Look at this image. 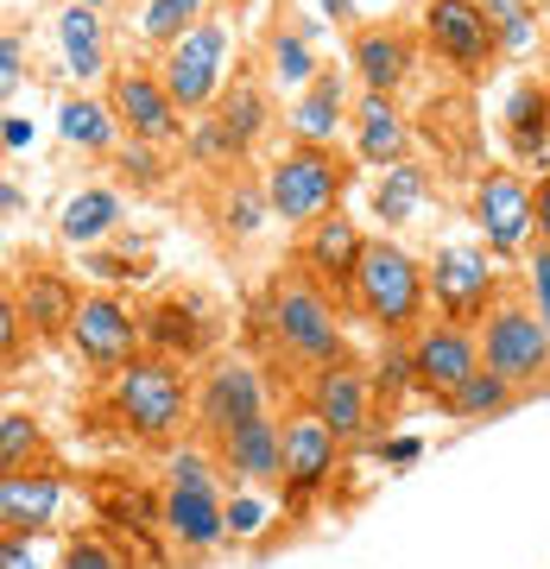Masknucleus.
Masks as SVG:
<instances>
[{
	"instance_id": "14",
	"label": "nucleus",
	"mask_w": 550,
	"mask_h": 569,
	"mask_svg": "<svg viewBox=\"0 0 550 569\" xmlns=\"http://www.w3.org/2000/svg\"><path fill=\"white\" fill-rule=\"evenodd\" d=\"M469 222H474L481 247H488L500 266L526 260L531 247H538V228H531V178L488 164V171L474 178V190H469Z\"/></svg>"
},
{
	"instance_id": "31",
	"label": "nucleus",
	"mask_w": 550,
	"mask_h": 569,
	"mask_svg": "<svg viewBox=\"0 0 550 569\" xmlns=\"http://www.w3.org/2000/svg\"><path fill=\"white\" fill-rule=\"evenodd\" d=\"M58 140L70 146V152H96V159H108V152L121 146V121H114L108 96H96V89H70V96L58 102Z\"/></svg>"
},
{
	"instance_id": "48",
	"label": "nucleus",
	"mask_w": 550,
	"mask_h": 569,
	"mask_svg": "<svg viewBox=\"0 0 550 569\" xmlns=\"http://www.w3.org/2000/svg\"><path fill=\"white\" fill-rule=\"evenodd\" d=\"M26 146H32V121L7 114V121H0V152H26Z\"/></svg>"
},
{
	"instance_id": "26",
	"label": "nucleus",
	"mask_w": 550,
	"mask_h": 569,
	"mask_svg": "<svg viewBox=\"0 0 550 569\" xmlns=\"http://www.w3.org/2000/svg\"><path fill=\"white\" fill-rule=\"evenodd\" d=\"M286 127H291V146H336V133L348 127V77L336 63H323L317 82L291 96Z\"/></svg>"
},
{
	"instance_id": "28",
	"label": "nucleus",
	"mask_w": 550,
	"mask_h": 569,
	"mask_svg": "<svg viewBox=\"0 0 550 569\" xmlns=\"http://www.w3.org/2000/svg\"><path fill=\"white\" fill-rule=\"evenodd\" d=\"M367 197H373V222L387 228V234H399V228H411L430 203H437V171L418 164V159H399L367 183Z\"/></svg>"
},
{
	"instance_id": "22",
	"label": "nucleus",
	"mask_w": 550,
	"mask_h": 569,
	"mask_svg": "<svg viewBox=\"0 0 550 569\" xmlns=\"http://www.w3.org/2000/svg\"><path fill=\"white\" fill-rule=\"evenodd\" d=\"M418 51H424V39L399 20L361 26L348 39V63H354V82L367 96H406V82L418 77Z\"/></svg>"
},
{
	"instance_id": "44",
	"label": "nucleus",
	"mask_w": 550,
	"mask_h": 569,
	"mask_svg": "<svg viewBox=\"0 0 550 569\" xmlns=\"http://www.w3.org/2000/svg\"><path fill=\"white\" fill-rule=\"evenodd\" d=\"M526 305L538 310V323L550 329V247L544 241L526 253Z\"/></svg>"
},
{
	"instance_id": "40",
	"label": "nucleus",
	"mask_w": 550,
	"mask_h": 569,
	"mask_svg": "<svg viewBox=\"0 0 550 569\" xmlns=\"http://www.w3.org/2000/svg\"><path fill=\"white\" fill-rule=\"evenodd\" d=\"M272 500L279 493H260V488H234L228 493V545H247L272 526Z\"/></svg>"
},
{
	"instance_id": "34",
	"label": "nucleus",
	"mask_w": 550,
	"mask_h": 569,
	"mask_svg": "<svg viewBox=\"0 0 550 569\" xmlns=\"http://www.w3.org/2000/svg\"><path fill=\"white\" fill-rule=\"evenodd\" d=\"M512 406H519V387H507L488 367H474L449 399H437V411H443L449 425H488V418H500V411H512Z\"/></svg>"
},
{
	"instance_id": "2",
	"label": "nucleus",
	"mask_w": 550,
	"mask_h": 569,
	"mask_svg": "<svg viewBox=\"0 0 550 569\" xmlns=\"http://www.w3.org/2000/svg\"><path fill=\"white\" fill-rule=\"evenodd\" d=\"M108 418L121 430L127 443H146V449H171L178 430L190 425L197 411V387H190V367L171 361V355H133V361L108 380Z\"/></svg>"
},
{
	"instance_id": "6",
	"label": "nucleus",
	"mask_w": 550,
	"mask_h": 569,
	"mask_svg": "<svg viewBox=\"0 0 550 569\" xmlns=\"http://www.w3.org/2000/svg\"><path fill=\"white\" fill-rule=\"evenodd\" d=\"M354 183V164L336 146H286L272 171H266V197H272V222H286L304 234L310 222L336 216Z\"/></svg>"
},
{
	"instance_id": "43",
	"label": "nucleus",
	"mask_w": 550,
	"mask_h": 569,
	"mask_svg": "<svg viewBox=\"0 0 550 569\" xmlns=\"http://www.w3.org/2000/svg\"><path fill=\"white\" fill-rule=\"evenodd\" d=\"M0 569H58V557H44L39 531H0Z\"/></svg>"
},
{
	"instance_id": "12",
	"label": "nucleus",
	"mask_w": 550,
	"mask_h": 569,
	"mask_svg": "<svg viewBox=\"0 0 550 569\" xmlns=\"http://www.w3.org/2000/svg\"><path fill=\"white\" fill-rule=\"evenodd\" d=\"M140 336L152 355H171V361H216V348H222V310L209 291L197 284H171L159 298H146L140 310Z\"/></svg>"
},
{
	"instance_id": "41",
	"label": "nucleus",
	"mask_w": 550,
	"mask_h": 569,
	"mask_svg": "<svg viewBox=\"0 0 550 569\" xmlns=\"http://www.w3.org/2000/svg\"><path fill=\"white\" fill-rule=\"evenodd\" d=\"M114 171H121L127 183H140V190H152V183H164L171 178V164H164V146H146V140H121L114 152Z\"/></svg>"
},
{
	"instance_id": "47",
	"label": "nucleus",
	"mask_w": 550,
	"mask_h": 569,
	"mask_svg": "<svg viewBox=\"0 0 550 569\" xmlns=\"http://www.w3.org/2000/svg\"><path fill=\"white\" fill-rule=\"evenodd\" d=\"M531 228L550 247V164H544V178H531Z\"/></svg>"
},
{
	"instance_id": "19",
	"label": "nucleus",
	"mask_w": 550,
	"mask_h": 569,
	"mask_svg": "<svg viewBox=\"0 0 550 569\" xmlns=\"http://www.w3.org/2000/svg\"><path fill=\"white\" fill-rule=\"evenodd\" d=\"M7 291H13V305H20V323H26V336H32V342H58V336H70L82 291H77V279H70L63 266L39 260V253H26Z\"/></svg>"
},
{
	"instance_id": "49",
	"label": "nucleus",
	"mask_w": 550,
	"mask_h": 569,
	"mask_svg": "<svg viewBox=\"0 0 550 569\" xmlns=\"http://www.w3.org/2000/svg\"><path fill=\"white\" fill-rule=\"evenodd\" d=\"M20 209H26V190L0 178V216H20Z\"/></svg>"
},
{
	"instance_id": "38",
	"label": "nucleus",
	"mask_w": 550,
	"mask_h": 569,
	"mask_svg": "<svg viewBox=\"0 0 550 569\" xmlns=\"http://www.w3.org/2000/svg\"><path fill=\"white\" fill-rule=\"evenodd\" d=\"M58 569H133V563H127V550L114 545V531L89 526V531H70V538H63Z\"/></svg>"
},
{
	"instance_id": "7",
	"label": "nucleus",
	"mask_w": 550,
	"mask_h": 569,
	"mask_svg": "<svg viewBox=\"0 0 550 569\" xmlns=\"http://www.w3.org/2000/svg\"><path fill=\"white\" fill-rule=\"evenodd\" d=\"M89 507L96 526L114 531L127 550H140L152 569L171 563V538H164V481H146L133 468H96L89 475Z\"/></svg>"
},
{
	"instance_id": "4",
	"label": "nucleus",
	"mask_w": 550,
	"mask_h": 569,
	"mask_svg": "<svg viewBox=\"0 0 550 569\" xmlns=\"http://www.w3.org/2000/svg\"><path fill=\"white\" fill-rule=\"evenodd\" d=\"M430 310L424 260L392 234H367V253L354 266V323L373 336H411Z\"/></svg>"
},
{
	"instance_id": "17",
	"label": "nucleus",
	"mask_w": 550,
	"mask_h": 569,
	"mask_svg": "<svg viewBox=\"0 0 550 569\" xmlns=\"http://www.w3.org/2000/svg\"><path fill=\"white\" fill-rule=\"evenodd\" d=\"M63 342L77 348V361L89 367L96 380H114L133 355H146L140 310H127V298H114V291H82L77 323H70Z\"/></svg>"
},
{
	"instance_id": "5",
	"label": "nucleus",
	"mask_w": 550,
	"mask_h": 569,
	"mask_svg": "<svg viewBox=\"0 0 550 569\" xmlns=\"http://www.w3.org/2000/svg\"><path fill=\"white\" fill-rule=\"evenodd\" d=\"M266 133H272V96H266V82H253L241 70V77H228L216 108H203L190 121L183 152H190V164H209V171H241Z\"/></svg>"
},
{
	"instance_id": "20",
	"label": "nucleus",
	"mask_w": 550,
	"mask_h": 569,
	"mask_svg": "<svg viewBox=\"0 0 550 569\" xmlns=\"http://www.w3.org/2000/svg\"><path fill=\"white\" fill-rule=\"evenodd\" d=\"M361 253H367V234H361V222H354L348 209H336V216H323V222H310L304 241H298V266L323 284L348 317H354V266H361Z\"/></svg>"
},
{
	"instance_id": "39",
	"label": "nucleus",
	"mask_w": 550,
	"mask_h": 569,
	"mask_svg": "<svg viewBox=\"0 0 550 569\" xmlns=\"http://www.w3.org/2000/svg\"><path fill=\"white\" fill-rule=\"evenodd\" d=\"M481 7H488L493 32H500V58L531 51V39H538V0H481Z\"/></svg>"
},
{
	"instance_id": "11",
	"label": "nucleus",
	"mask_w": 550,
	"mask_h": 569,
	"mask_svg": "<svg viewBox=\"0 0 550 569\" xmlns=\"http://www.w3.org/2000/svg\"><path fill=\"white\" fill-rule=\"evenodd\" d=\"M228 51H234V32H228V20H216L209 13L203 26H190L171 51H159V82H164V96L197 121L203 108H216V96L228 89Z\"/></svg>"
},
{
	"instance_id": "1",
	"label": "nucleus",
	"mask_w": 550,
	"mask_h": 569,
	"mask_svg": "<svg viewBox=\"0 0 550 569\" xmlns=\"http://www.w3.org/2000/svg\"><path fill=\"white\" fill-rule=\"evenodd\" d=\"M247 361L272 367V373H317L329 361H348L342 305L298 260L279 266L260 284V298L247 305Z\"/></svg>"
},
{
	"instance_id": "10",
	"label": "nucleus",
	"mask_w": 550,
	"mask_h": 569,
	"mask_svg": "<svg viewBox=\"0 0 550 569\" xmlns=\"http://www.w3.org/2000/svg\"><path fill=\"white\" fill-rule=\"evenodd\" d=\"M424 284H430V310L443 317V323H481L493 305H500V260H493L488 247L474 241H443L430 247L424 260Z\"/></svg>"
},
{
	"instance_id": "15",
	"label": "nucleus",
	"mask_w": 550,
	"mask_h": 569,
	"mask_svg": "<svg viewBox=\"0 0 550 569\" xmlns=\"http://www.w3.org/2000/svg\"><path fill=\"white\" fill-rule=\"evenodd\" d=\"M266 418V367L247 355H216L197 380V430L216 449L222 437H234L241 425Z\"/></svg>"
},
{
	"instance_id": "32",
	"label": "nucleus",
	"mask_w": 550,
	"mask_h": 569,
	"mask_svg": "<svg viewBox=\"0 0 550 569\" xmlns=\"http://www.w3.org/2000/svg\"><path fill=\"white\" fill-rule=\"evenodd\" d=\"M121 228V190L114 183H82L58 209V241L63 247H102Z\"/></svg>"
},
{
	"instance_id": "16",
	"label": "nucleus",
	"mask_w": 550,
	"mask_h": 569,
	"mask_svg": "<svg viewBox=\"0 0 550 569\" xmlns=\"http://www.w3.org/2000/svg\"><path fill=\"white\" fill-rule=\"evenodd\" d=\"M108 108L121 121V140H146V146H183L190 133V114H183L152 63H114V77L102 82Z\"/></svg>"
},
{
	"instance_id": "37",
	"label": "nucleus",
	"mask_w": 550,
	"mask_h": 569,
	"mask_svg": "<svg viewBox=\"0 0 550 569\" xmlns=\"http://www.w3.org/2000/svg\"><path fill=\"white\" fill-rule=\"evenodd\" d=\"M51 462V443H44V425L32 411H0V475L13 468H39Z\"/></svg>"
},
{
	"instance_id": "8",
	"label": "nucleus",
	"mask_w": 550,
	"mask_h": 569,
	"mask_svg": "<svg viewBox=\"0 0 550 569\" xmlns=\"http://www.w3.org/2000/svg\"><path fill=\"white\" fill-rule=\"evenodd\" d=\"M279 437H286L279 507H286V519L298 526V519H310V507H317V500L336 488V468H342L348 443H342V437H336V430H329L310 406H291L286 418H279Z\"/></svg>"
},
{
	"instance_id": "13",
	"label": "nucleus",
	"mask_w": 550,
	"mask_h": 569,
	"mask_svg": "<svg viewBox=\"0 0 550 569\" xmlns=\"http://www.w3.org/2000/svg\"><path fill=\"white\" fill-rule=\"evenodd\" d=\"M418 39H424V51L443 70H456V77H469V82L488 77L493 58H500V32H493L481 0H424Z\"/></svg>"
},
{
	"instance_id": "51",
	"label": "nucleus",
	"mask_w": 550,
	"mask_h": 569,
	"mask_svg": "<svg viewBox=\"0 0 550 569\" xmlns=\"http://www.w3.org/2000/svg\"><path fill=\"white\" fill-rule=\"evenodd\" d=\"M63 7H96V13H108V0H63Z\"/></svg>"
},
{
	"instance_id": "27",
	"label": "nucleus",
	"mask_w": 550,
	"mask_h": 569,
	"mask_svg": "<svg viewBox=\"0 0 550 569\" xmlns=\"http://www.w3.org/2000/svg\"><path fill=\"white\" fill-rule=\"evenodd\" d=\"M500 140L519 164H550V82H512L500 102Z\"/></svg>"
},
{
	"instance_id": "46",
	"label": "nucleus",
	"mask_w": 550,
	"mask_h": 569,
	"mask_svg": "<svg viewBox=\"0 0 550 569\" xmlns=\"http://www.w3.org/2000/svg\"><path fill=\"white\" fill-rule=\"evenodd\" d=\"M367 449H373L387 468H411L418 456H424V437H367Z\"/></svg>"
},
{
	"instance_id": "25",
	"label": "nucleus",
	"mask_w": 550,
	"mask_h": 569,
	"mask_svg": "<svg viewBox=\"0 0 550 569\" xmlns=\"http://www.w3.org/2000/svg\"><path fill=\"white\" fill-rule=\"evenodd\" d=\"M63 512V475L51 462L0 475V531H51Z\"/></svg>"
},
{
	"instance_id": "18",
	"label": "nucleus",
	"mask_w": 550,
	"mask_h": 569,
	"mask_svg": "<svg viewBox=\"0 0 550 569\" xmlns=\"http://www.w3.org/2000/svg\"><path fill=\"white\" fill-rule=\"evenodd\" d=\"M411 342V380H418V399H449V392L469 380L474 367H481V342H474L469 323H443V317H430L406 336Z\"/></svg>"
},
{
	"instance_id": "3",
	"label": "nucleus",
	"mask_w": 550,
	"mask_h": 569,
	"mask_svg": "<svg viewBox=\"0 0 550 569\" xmlns=\"http://www.w3.org/2000/svg\"><path fill=\"white\" fill-rule=\"evenodd\" d=\"M164 538L183 557H216L228 545V488L216 456L197 443L164 449Z\"/></svg>"
},
{
	"instance_id": "50",
	"label": "nucleus",
	"mask_w": 550,
	"mask_h": 569,
	"mask_svg": "<svg viewBox=\"0 0 550 569\" xmlns=\"http://www.w3.org/2000/svg\"><path fill=\"white\" fill-rule=\"evenodd\" d=\"M323 20L329 26H354V0H323Z\"/></svg>"
},
{
	"instance_id": "21",
	"label": "nucleus",
	"mask_w": 550,
	"mask_h": 569,
	"mask_svg": "<svg viewBox=\"0 0 550 569\" xmlns=\"http://www.w3.org/2000/svg\"><path fill=\"white\" fill-rule=\"evenodd\" d=\"M304 406L323 418L348 449H361L373 437V392H367L361 361H329L317 373H304Z\"/></svg>"
},
{
	"instance_id": "45",
	"label": "nucleus",
	"mask_w": 550,
	"mask_h": 569,
	"mask_svg": "<svg viewBox=\"0 0 550 569\" xmlns=\"http://www.w3.org/2000/svg\"><path fill=\"white\" fill-rule=\"evenodd\" d=\"M26 82V32H0V108L20 96Z\"/></svg>"
},
{
	"instance_id": "23",
	"label": "nucleus",
	"mask_w": 550,
	"mask_h": 569,
	"mask_svg": "<svg viewBox=\"0 0 550 569\" xmlns=\"http://www.w3.org/2000/svg\"><path fill=\"white\" fill-rule=\"evenodd\" d=\"M411 140H418V127L399 108V96H367V89L354 96V108H348V152H354V164L387 171V164L411 159Z\"/></svg>"
},
{
	"instance_id": "29",
	"label": "nucleus",
	"mask_w": 550,
	"mask_h": 569,
	"mask_svg": "<svg viewBox=\"0 0 550 569\" xmlns=\"http://www.w3.org/2000/svg\"><path fill=\"white\" fill-rule=\"evenodd\" d=\"M58 51H63V70L70 82L96 89V82L114 77V58H108V20L96 7H58Z\"/></svg>"
},
{
	"instance_id": "33",
	"label": "nucleus",
	"mask_w": 550,
	"mask_h": 569,
	"mask_svg": "<svg viewBox=\"0 0 550 569\" xmlns=\"http://www.w3.org/2000/svg\"><path fill=\"white\" fill-rule=\"evenodd\" d=\"M266 222H272L266 178H253V171H234V178L222 183V197H216V228H222L228 241H253Z\"/></svg>"
},
{
	"instance_id": "42",
	"label": "nucleus",
	"mask_w": 550,
	"mask_h": 569,
	"mask_svg": "<svg viewBox=\"0 0 550 569\" xmlns=\"http://www.w3.org/2000/svg\"><path fill=\"white\" fill-rule=\"evenodd\" d=\"M26 348H32V336H26V323H20V305H13V291L0 284V373L20 367Z\"/></svg>"
},
{
	"instance_id": "9",
	"label": "nucleus",
	"mask_w": 550,
	"mask_h": 569,
	"mask_svg": "<svg viewBox=\"0 0 550 569\" xmlns=\"http://www.w3.org/2000/svg\"><path fill=\"white\" fill-rule=\"evenodd\" d=\"M474 342H481V367L500 373L507 387L538 392L550 380V329L538 323V310L526 298H507L500 291V305L474 323Z\"/></svg>"
},
{
	"instance_id": "24",
	"label": "nucleus",
	"mask_w": 550,
	"mask_h": 569,
	"mask_svg": "<svg viewBox=\"0 0 550 569\" xmlns=\"http://www.w3.org/2000/svg\"><path fill=\"white\" fill-rule=\"evenodd\" d=\"M216 468H222L234 488H260V493H279V468H286V437H279V418L266 411L253 425H241L234 437L209 449Z\"/></svg>"
},
{
	"instance_id": "35",
	"label": "nucleus",
	"mask_w": 550,
	"mask_h": 569,
	"mask_svg": "<svg viewBox=\"0 0 550 569\" xmlns=\"http://www.w3.org/2000/svg\"><path fill=\"white\" fill-rule=\"evenodd\" d=\"M266 70H272V82H279V89H291V96L317 82V70H323V63H317V44L298 32V20H286V26H272V32H266Z\"/></svg>"
},
{
	"instance_id": "36",
	"label": "nucleus",
	"mask_w": 550,
	"mask_h": 569,
	"mask_svg": "<svg viewBox=\"0 0 550 569\" xmlns=\"http://www.w3.org/2000/svg\"><path fill=\"white\" fill-rule=\"evenodd\" d=\"M209 7H216V0H146L140 7V44L146 51H171L190 26L209 20Z\"/></svg>"
},
{
	"instance_id": "30",
	"label": "nucleus",
	"mask_w": 550,
	"mask_h": 569,
	"mask_svg": "<svg viewBox=\"0 0 550 569\" xmlns=\"http://www.w3.org/2000/svg\"><path fill=\"white\" fill-rule=\"evenodd\" d=\"M367 392H373V430H387L392 418L418 399V380H411V342H406V336H380L373 361H367Z\"/></svg>"
}]
</instances>
